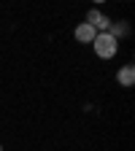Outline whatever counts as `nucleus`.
<instances>
[{"instance_id": "6", "label": "nucleus", "mask_w": 135, "mask_h": 151, "mask_svg": "<svg viewBox=\"0 0 135 151\" xmlns=\"http://www.w3.org/2000/svg\"><path fill=\"white\" fill-rule=\"evenodd\" d=\"M0 151H3V146H0Z\"/></svg>"}, {"instance_id": "2", "label": "nucleus", "mask_w": 135, "mask_h": 151, "mask_svg": "<svg viewBox=\"0 0 135 151\" xmlns=\"http://www.w3.org/2000/svg\"><path fill=\"white\" fill-rule=\"evenodd\" d=\"M87 24H89V27H95V32H108V27H111V19H108L103 11L92 8V11L87 14Z\"/></svg>"}, {"instance_id": "4", "label": "nucleus", "mask_w": 135, "mask_h": 151, "mask_svg": "<svg viewBox=\"0 0 135 151\" xmlns=\"http://www.w3.org/2000/svg\"><path fill=\"white\" fill-rule=\"evenodd\" d=\"M116 81H119V86H132L135 84V68L132 65H122L116 70Z\"/></svg>"}, {"instance_id": "3", "label": "nucleus", "mask_w": 135, "mask_h": 151, "mask_svg": "<svg viewBox=\"0 0 135 151\" xmlns=\"http://www.w3.org/2000/svg\"><path fill=\"white\" fill-rule=\"evenodd\" d=\"M95 35H97V32H95V27H89L87 22L76 24V30H73V38H76L79 43H92V41H95Z\"/></svg>"}, {"instance_id": "1", "label": "nucleus", "mask_w": 135, "mask_h": 151, "mask_svg": "<svg viewBox=\"0 0 135 151\" xmlns=\"http://www.w3.org/2000/svg\"><path fill=\"white\" fill-rule=\"evenodd\" d=\"M92 49H95V54H97L100 60H111V57L119 51V41L111 38L108 32H97L95 41H92Z\"/></svg>"}, {"instance_id": "5", "label": "nucleus", "mask_w": 135, "mask_h": 151, "mask_svg": "<svg viewBox=\"0 0 135 151\" xmlns=\"http://www.w3.org/2000/svg\"><path fill=\"white\" fill-rule=\"evenodd\" d=\"M108 35L119 41V38L130 35V24H127V22H111V27H108Z\"/></svg>"}]
</instances>
